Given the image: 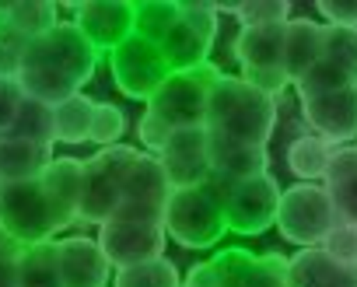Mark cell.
Segmentation results:
<instances>
[{
  "label": "cell",
  "instance_id": "6da1fadb",
  "mask_svg": "<svg viewBox=\"0 0 357 287\" xmlns=\"http://www.w3.org/2000/svg\"><path fill=\"white\" fill-rule=\"evenodd\" d=\"M102 53L84 39V32L74 22H60L50 36L32 39L18 84L25 91V98L46 102V105H60L74 95H81V88L95 77Z\"/></svg>",
  "mask_w": 357,
  "mask_h": 287
},
{
  "label": "cell",
  "instance_id": "7a4b0ae2",
  "mask_svg": "<svg viewBox=\"0 0 357 287\" xmlns=\"http://www.w3.org/2000/svg\"><path fill=\"white\" fill-rule=\"evenodd\" d=\"M277 126V98L263 95L242 77L221 74L207 102V130L238 144L266 148Z\"/></svg>",
  "mask_w": 357,
  "mask_h": 287
},
{
  "label": "cell",
  "instance_id": "3957f363",
  "mask_svg": "<svg viewBox=\"0 0 357 287\" xmlns=\"http://www.w3.org/2000/svg\"><path fill=\"white\" fill-rule=\"evenodd\" d=\"M165 231L186 249H211L228 231L225 200L211 186L175 189L165 203Z\"/></svg>",
  "mask_w": 357,
  "mask_h": 287
},
{
  "label": "cell",
  "instance_id": "277c9868",
  "mask_svg": "<svg viewBox=\"0 0 357 287\" xmlns=\"http://www.w3.org/2000/svg\"><path fill=\"white\" fill-rule=\"evenodd\" d=\"M140 162L137 148L116 144V148H102L95 158L84 162V193H81V210L77 221L84 224H109L116 210L123 207V186L133 165Z\"/></svg>",
  "mask_w": 357,
  "mask_h": 287
},
{
  "label": "cell",
  "instance_id": "5b68a950",
  "mask_svg": "<svg viewBox=\"0 0 357 287\" xmlns=\"http://www.w3.org/2000/svg\"><path fill=\"white\" fill-rule=\"evenodd\" d=\"M336 224H340V217H336L333 196L322 183H298V186L284 189L280 210H277V228H280L284 242H291L298 249H319Z\"/></svg>",
  "mask_w": 357,
  "mask_h": 287
},
{
  "label": "cell",
  "instance_id": "8992f818",
  "mask_svg": "<svg viewBox=\"0 0 357 287\" xmlns=\"http://www.w3.org/2000/svg\"><path fill=\"white\" fill-rule=\"evenodd\" d=\"M221 81V70L214 63L193 67V70H175L158 95L147 102L151 112H158L172 130H193V126H207V102L214 84Z\"/></svg>",
  "mask_w": 357,
  "mask_h": 287
},
{
  "label": "cell",
  "instance_id": "52a82bcc",
  "mask_svg": "<svg viewBox=\"0 0 357 287\" xmlns=\"http://www.w3.org/2000/svg\"><path fill=\"white\" fill-rule=\"evenodd\" d=\"M0 228H4L11 238H18L22 245H43L53 242L56 217L53 207L39 186V179L32 183H8L0 189Z\"/></svg>",
  "mask_w": 357,
  "mask_h": 287
},
{
  "label": "cell",
  "instance_id": "ba28073f",
  "mask_svg": "<svg viewBox=\"0 0 357 287\" xmlns=\"http://www.w3.org/2000/svg\"><path fill=\"white\" fill-rule=\"evenodd\" d=\"M218 36V11L207 0H186L178 4V22L172 25V32L158 42L165 60L172 63V70H193L211 63V42Z\"/></svg>",
  "mask_w": 357,
  "mask_h": 287
},
{
  "label": "cell",
  "instance_id": "9c48e42d",
  "mask_svg": "<svg viewBox=\"0 0 357 287\" xmlns=\"http://www.w3.org/2000/svg\"><path fill=\"white\" fill-rule=\"evenodd\" d=\"M175 70L165 60L161 46L144 39V36H130L119 49H112V77H116V88L126 98L151 102Z\"/></svg>",
  "mask_w": 357,
  "mask_h": 287
},
{
  "label": "cell",
  "instance_id": "30bf717a",
  "mask_svg": "<svg viewBox=\"0 0 357 287\" xmlns=\"http://www.w3.org/2000/svg\"><path fill=\"white\" fill-rule=\"evenodd\" d=\"M280 196L284 189L277 186V179L270 172L235 183L228 200H225V214H228V231L238 235H263L270 224H277V210H280Z\"/></svg>",
  "mask_w": 357,
  "mask_h": 287
},
{
  "label": "cell",
  "instance_id": "8fae6325",
  "mask_svg": "<svg viewBox=\"0 0 357 287\" xmlns=\"http://www.w3.org/2000/svg\"><path fill=\"white\" fill-rule=\"evenodd\" d=\"M74 25L84 32V39L98 53L119 49L130 36H137V4L130 0H88V4H70Z\"/></svg>",
  "mask_w": 357,
  "mask_h": 287
},
{
  "label": "cell",
  "instance_id": "7c38bea8",
  "mask_svg": "<svg viewBox=\"0 0 357 287\" xmlns=\"http://www.w3.org/2000/svg\"><path fill=\"white\" fill-rule=\"evenodd\" d=\"M172 189H193V186H207L214 169H211V130L207 126H193V130H175L168 148L158 155Z\"/></svg>",
  "mask_w": 357,
  "mask_h": 287
},
{
  "label": "cell",
  "instance_id": "4fadbf2b",
  "mask_svg": "<svg viewBox=\"0 0 357 287\" xmlns=\"http://www.w3.org/2000/svg\"><path fill=\"white\" fill-rule=\"evenodd\" d=\"M165 224H137V221H109L98 228V245L116 270L140 266L161 259L165 252Z\"/></svg>",
  "mask_w": 357,
  "mask_h": 287
},
{
  "label": "cell",
  "instance_id": "5bb4252c",
  "mask_svg": "<svg viewBox=\"0 0 357 287\" xmlns=\"http://www.w3.org/2000/svg\"><path fill=\"white\" fill-rule=\"evenodd\" d=\"M301 112H305V123L315 130V137H322L333 148H347L350 140L357 144V84L333 95L305 98Z\"/></svg>",
  "mask_w": 357,
  "mask_h": 287
},
{
  "label": "cell",
  "instance_id": "9a60e30c",
  "mask_svg": "<svg viewBox=\"0 0 357 287\" xmlns=\"http://www.w3.org/2000/svg\"><path fill=\"white\" fill-rule=\"evenodd\" d=\"M56 256H60L63 287H105L109 284L112 263L105 259L98 238H88V235L63 238L56 242Z\"/></svg>",
  "mask_w": 357,
  "mask_h": 287
},
{
  "label": "cell",
  "instance_id": "2e32d148",
  "mask_svg": "<svg viewBox=\"0 0 357 287\" xmlns=\"http://www.w3.org/2000/svg\"><path fill=\"white\" fill-rule=\"evenodd\" d=\"M39 186L53 207L56 228H67L77 221L81 210V193H84V162L77 158H53L50 169L39 176Z\"/></svg>",
  "mask_w": 357,
  "mask_h": 287
},
{
  "label": "cell",
  "instance_id": "e0dca14e",
  "mask_svg": "<svg viewBox=\"0 0 357 287\" xmlns=\"http://www.w3.org/2000/svg\"><path fill=\"white\" fill-rule=\"evenodd\" d=\"M211 169L214 176L228 183H245L270 169V155L266 148H252V144H238V140L211 133Z\"/></svg>",
  "mask_w": 357,
  "mask_h": 287
},
{
  "label": "cell",
  "instance_id": "ac0fdd59",
  "mask_svg": "<svg viewBox=\"0 0 357 287\" xmlns=\"http://www.w3.org/2000/svg\"><path fill=\"white\" fill-rule=\"evenodd\" d=\"M322 186L333 196L340 224H357V144L333 148V158H329Z\"/></svg>",
  "mask_w": 357,
  "mask_h": 287
},
{
  "label": "cell",
  "instance_id": "d6986e66",
  "mask_svg": "<svg viewBox=\"0 0 357 287\" xmlns=\"http://www.w3.org/2000/svg\"><path fill=\"white\" fill-rule=\"evenodd\" d=\"M322 29L319 22L308 18H291L284 29V70L291 84H298L319 60H322Z\"/></svg>",
  "mask_w": 357,
  "mask_h": 287
},
{
  "label": "cell",
  "instance_id": "ffe728a7",
  "mask_svg": "<svg viewBox=\"0 0 357 287\" xmlns=\"http://www.w3.org/2000/svg\"><path fill=\"white\" fill-rule=\"evenodd\" d=\"M291 287H357V266H343L322 249H301L291 259Z\"/></svg>",
  "mask_w": 357,
  "mask_h": 287
},
{
  "label": "cell",
  "instance_id": "44dd1931",
  "mask_svg": "<svg viewBox=\"0 0 357 287\" xmlns=\"http://www.w3.org/2000/svg\"><path fill=\"white\" fill-rule=\"evenodd\" d=\"M284 29L287 25H270V29H242L231 42L235 60L242 70H263V67H284Z\"/></svg>",
  "mask_w": 357,
  "mask_h": 287
},
{
  "label": "cell",
  "instance_id": "7402d4cb",
  "mask_svg": "<svg viewBox=\"0 0 357 287\" xmlns=\"http://www.w3.org/2000/svg\"><path fill=\"white\" fill-rule=\"evenodd\" d=\"M256 256L249 249H225L207 263H197L186 273V287H242L249 270H252Z\"/></svg>",
  "mask_w": 357,
  "mask_h": 287
},
{
  "label": "cell",
  "instance_id": "603a6c76",
  "mask_svg": "<svg viewBox=\"0 0 357 287\" xmlns=\"http://www.w3.org/2000/svg\"><path fill=\"white\" fill-rule=\"evenodd\" d=\"M53 162V148L22 140V137H0V172L8 183H32Z\"/></svg>",
  "mask_w": 357,
  "mask_h": 287
},
{
  "label": "cell",
  "instance_id": "cb8c5ba5",
  "mask_svg": "<svg viewBox=\"0 0 357 287\" xmlns=\"http://www.w3.org/2000/svg\"><path fill=\"white\" fill-rule=\"evenodd\" d=\"M172 183H168V172L161 165L158 155H140V162L133 165V172L126 176V186H123V200L126 203H147V207H161L168 203L172 196Z\"/></svg>",
  "mask_w": 357,
  "mask_h": 287
},
{
  "label": "cell",
  "instance_id": "d4e9b609",
  "mask_svg": "<svg viewBox=\"0 0 357 287\" xmlns=\"http://www.w3.org/2000/svg\"><path fill=\"white\" fill-rule=\"evenodd\" d=\"M18 287H63L56 242L29 245L18 259Z\"/></svg>",
  "mask_w": 357,
  "mask_h": 287
},
{
  "label": "cell",
  "instance_id": "484cf974",
  "mask_svg": "<svg viewBox=\"0 0 357 287\" xmlns=\"http://www.w3.org/2000/svg\"><path fill=\"white\" fill-rule=\"evenodd\" d=\"M329 158H333V144H326V140L315 137V133H305V137L291 140V148H287V169H291L301 183L326 179Z\"/></svg>",
  "mask_w": 357,
  "mask_h": 287
},
{
  "label": "cell",
  "instance_id": "4316f807",
  "mask_svg": "<svg viewBox=\"0 0 357 287\" xmlns=\"http://www.w3.org/2000/svg\"><path fill=\"white\" fill-rule=\"evenodd\" d=\"M56 15H60V11H56L53 0H11V8H8V18H4V22L32 42V39L50 36V32L60 25Z\"/></svg>",
  "mask_w": 357,
  "mask_h": 287
},
{
  "label": "cell",
  "instance_id": "83f0119b",
  "mask_svg": "<svg viewBox=\"0 0 357 287\" xmlns=\"http://www.w3.org/2000/svg\"><path fill=\"white\" fill-rule=\"evenodd\" d=\"M95 109H98V102H91L88 95H74V98L60 102V105L53 109L56 140H60V144H88V140H91Z\"/></svg>",
  "mask_w": 357,
  "mask_h": 287
},
{
  "label": "cell",
  "instance_id": "f1b7e54d",
  "mask_svg": "<svg viewBox=\"0 0 357 287\" xmlns=\"http://www.w3.org/2000/svg\"><path fill=\"white\" fill-rule=\"evenodd\" d=\"M8 137H22V140L43 144V148H53V144H56L53 105L36 102V98H25V102H22V112H18V119H15V126H11Z\"/></svg>",
  "mask_w": 357,
  "mask_h": 287
},
{
  "label": "cell",
  "instance_id": "f546056e",
  "mask_svg": "<svg viewBox=\"0 0 357 287\" xmlns=\"http://www.w3.org/2000/svg\"><path fill=\"white\" fill-rule=\"evenodd\" d=\"M112 287H183V277H178V266L172 259H151L140 266H126L116 270Z\"/></svg>",
  "mask_w": 357,
  "mask_h": 287
},
{
  "label": "cell",
  "instance_id": "4dcf8cb0",
  "mask_svg": "<svg viewBox=\"0 0 357 287\" xmlns=\"http://www.w3.org/2000/svg\"><path fill=\"white\" fill-rule=\"evenodd\" d=\"M178 22V0H144L137 4V36L161 42Z\"/></svg>",
  "mask_w": 357,
  "mask_h": 287
},
{
  "label": "cell",
  "instance_id": "1f68e13d",
  "mask_svg": "<svg viewBox=\"0 0 357 287\" xmlns=\"http://www.w3.org/2000/svg\"><path fill=\"white\" fill-rule=\"evenodd\" d=\"M350 84H357L343 67H336V63H329V60H319L298 84H294V91H298V98L305 102V98H319V95H333V91H343V88H350Z\"/></svg>",
  "mask_w": 357,
  "mask_h": 287
},
{
  "label": "cell",
  "instance_id": "d6a6232c",
  "mask_svg": "<svg viewBox=\"0 0 357 287\" xmlns=\"http://www.w3.org/2000/svg\"><path fill=\"white\" fill-rule=\"evenodd\" d=\"M322 60L343 67V70L357 81V29L326 25V29H322Z\"/></svg>",
  "mask_w": 357,
  "mask_h": 287
},
{
  "label": "cell",
  "instance_id": "836d02e7",
  "mask_svg": "<svg viewBox=\"0 0 357 287\" xmlns=\"http://www.w3.org/2000/svg\"><path fill=\"white\" fill-rule=\"evenodd\" d=\"M235 18L242 22V29L287 25L291 22V4H287V0H242Z\"/></svg>",
  "mask_w": 357,
  "mask_h": 287
},
{
  "label": "cell",
  "instance_id": "e575fe53",
  "mask_svg": "<svg viewBox=\"0 0 357 287\" xmlns=\"http://www.w3.org/2000/svg\"><path fill=\"white\" fill-rule=\"evenodd\" d=\"M242 287H291V259L280 256V252L256 256Z\"/></svg>",
  "mask_w": 357,
  "mask_h": 287
},
{
  "label": "cell",
  "instance_id": "d590c367",
  "mask_svg": "<svg viewBox=\"0 0 357 287\" xmlns=\"http://www.w3.org/2000/svg\"><path fill=\"white\" fill-rule=\"evenodd\" d=\"M123 133H126V112H123L119 105L98 102L95 123H91V140H88V144H98V151H102V148H116Z\"/></svg>",
  "mask_w": 357,
  "mask_h": 287
},
{
  "label": "cell",
  "instance_id": "8d00e7d4",
  "mask_svg": "<svg viewBox=\"0 0 357 287\" xmlns=\"http://www.w3.org/2000/svg\"><path fill=\"white\" fill-rule=\"evenodd\" d=\"M25 53H29V39L15 32L8 22H0V81H18Z\"/></svg>",
  "mask_w": 357,
  "mask_h": 287
},
{
  "label": "cell",
  "instance_id": "74e56055",
  "mask_svg": "<svg viewBox=\"0 0 357 287\" xmlns=\"http://www.w3.org/2000/svg\"><path fill=\"white\" fill-rule=\"evenodd\" d=\"M319 249L343 266H357V224H336Z\"/></svg>",
  "mask_w": 357,
  "mask_h": 287
},
{
  "label": "cell",
  "instance_id": "f35d334b",
  "mask_svg": "<svg viewBox=\"0 0 357 287\" xmlns=\"http://www.w3.org/2000/svg\"><path fill=\"white\" fill-rule=\"evenodd\" d=\"M137 133H140V144H144V148H147L151 155H161V151L168 148V140H172V133H175V130H172L158 112H151V109H147V112L140 116V123H137Z\"/></svg>",
  "mask_w": 357,
  "mask_h": 287
},
{
  "label": "cell",
  "instance_id": "ab89813d",
  "mask_svg": "<svg viewBox=\"0 0 357 287\" xmlns=\"http://www.w3.org/2000/svg\"><path fill=\"white\" fill-rule=\"evenodd\" d=\"M242 81H249L252 88H259L263 95H270V98H280L287 88H291V77H287V70L284 67H263V70H242L238 74Z\"/></svg>",
  "mask_w": 357,
  "mask_h": 287
},
{
  "label": "cell",
  "instance_id": "60d3db41",
  "mask_svg": "<svg viewBox=\"0 0 357 287\" xmlns=\"http://www.w3.org/2000/svg\"><path fill=\"white\" fill-rule=\"evenodd\" d=\"M22 102H25V91L18 81H0V137H8L18 112H22Z\"/></svg>",
  "mask_w": 357,
  "mask_h": 287
},
{
  "label": "cell",
  "instance_id": "b9f144b4",
  "mask_svg": "<svg viewBox=\"0 0 357 287\" xmlns=\"http://www.w3.org/2000/svg\"><path fill=\"white\" fill-rule=\"evenodd\" d=\"M319 15L326 18V25L336 29H357V0H319Z\"/></svg>",
  "mask_w": 357,
  "mask_h": 287
},
{
  "label": "cell",
  "instance_id": "7bdbcfd3",
  "mask_svg": "<svg viewBox=\"0 0 357 287\" xmlns=\"http://www.w3.org/2000/svg\"><path fill=\"white\" fill-rule=\"evenodd\" d=\"M25 249H29V245H22L18 238H11L4 228H0V259H22Z\"/></svg>",
  "mask_w": 357,
  "mask_h": 287
},
{
  "label": "cell",
  "instance_id": "ee69618b",
  "mask_svg": "<svg viewBox=\"0 0 357 287\" xmlns=\"http://www.w3.org/2000/svg\"><path fill=\"white\" fill-rule=\"evenodd\" d=\"M0 287H18V259H0Z\"/></svg>",
  "mask_w": 357,
  "mask_h": 287
},
{
  "label": "cell",
  "instance_id": "f6af8a7d",
  "mask_svg": "<svg viewBox=\"0 0 357 287\" xmlns=\"http://www.w3.org/2000/svg\"><path fill=\"white\" fill-rule=\"evenodd\" d=\"M8 8H11V4H0V22H4V18H8Z\"/></svg>",
  "mask_w": 357,
  "mask_h": 287
},
{
  "label": "cell",
  "instance_id": "bcb514c9",
  "mask_svg": "<svg viewBox=\"0 0 357 287\" xmlns=\"http://www.w3.org/2000/svg\"><path fill=\"white\" fill-rule=\"evenodd\" d=\"M8 186V179H4V172H0V189H4Z\"/></svg>",
  "mask_w": 357,
  "mask_h": 287
},
{
  "label": "cell",
  "instance_id": "7dc6e473",
  "mask_svg": "<svg viewBox=\"0 0 357 287\" xmlns=\"http://www.w3.org/2000/svg\"><path fill=\"white\" fill-rule=\"evenodd\" d=\"M183 287H186V284H183Z\"/></svg>",
  "mask_w": 357,
  "mask_h": 287
}]
</instances>
